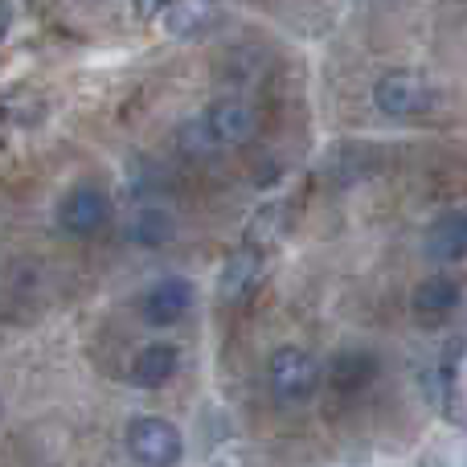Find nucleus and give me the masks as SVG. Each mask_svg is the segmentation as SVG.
Segmentation results:
<instances>
[{
    "instance_id": "nucleus-1",
    "label": "nucleus",
    "mask_w": 467,
    "mask_h": 467,
    "mask_svg": "<svg viewBox=\"0 0 467 467\" xmlns=\"http://www.w3.org/2000/svg\"><path fill=\"white\" fill-rule=\"evenodd\" d=\"M266 386L283 406H304L316 398V389L324 386V369L307 348L299 345H279L266 357Z\"/></svg>"
},
{
    "instance_id": "nucleus-2",
    "label": "nucleus",
    "mask_w": 467,
    "mask_h": 467,
    "mask_svg": "<svg viewBox=\"0 0 467 467\" xmlns=\"http://www.w3.org/2000/svg\"><path fill=\"white\" fill-rule=\"evenodd\" d=\"M123 447L140 467H181L185 463V435L161 414H136L123 431Z\"/></svg>"
},
{
    "instance_id": "nucleus-3",
    "label": "nucleus",
    "mask_w": 467,
    "mask_h": 467,
    "mask_svg": "<svg viewBox=\"0 0 467 467\" xmlns=\"http://www.w3.org/2000/svg\"><path fill=\"white\" fill-rule=\"evenodd\" d=\"M197 123H202L213 152H222V148L250 144L258 136V107L246 95H222L197 115Z\"/></svg>"
},
{
    "instance_id": "nucleus-4",
    "label": "nucleus",
    "mask_w": 467,
    "mask_h": 467,
    "mask_svg": "<svg viewBox=\"0 0 467 467\" xmlns=\"http://www.w3.org/2000/svg\"><path fill=\"white\" fill-rule=\"evenodd\" d=\"M435 103L439 90L414 70H389L373 82V107L389 119H419V115L435 111Z\"/></svg>"
},
{
    "instance_id": "nucleus-5",
    "label": "nucleus",
    "mask_w": 467,
    "mask_h": 467,
    "mask_svg": "<svg viewBox=\"0 0 467 467\" xmlns=\"http://www.w3.org/2000/svg\"><path fill=\"white\" fill-rule=\"evenodd\" d=\"M193 307H197V287L185 275L156 279L152 287L140 296V316H144V324H152V328H172V324H181Z\"/></svg>"
},
{
    "instance_id": "nucleus-6",
    "label": "nucleus",
    "mask_w": 467,
    "mask_h": 467,
    "mask_svg": "<svg viewBox=\"0 0 467 467\" xmlns=\"http://www.w3.org/2000/svg\"><path fill=\"white\" fill-rule=\"evenodd\" d=\"M111 218V197L99 185H74L70 193L57 202V226L74 238H90L99 234Z\"/></svg>"
},
{
    "instance_id": "nucleus-7",
    "label": "nucleus",
    "mask_w": 467,
    "mask_h": 467,
    "mask_svg": "<svg viewBox=\"0 0 467 467\" xmlns=\"http://www.w3.org/2000/svg\"><path fill=\"white\" fill-rule=\"evenodd\" d=\"M460 304H463V287H460L455 275H431V279H422L419 287H414V296H410L414 320L427 324V328L431 324L451 320V316L460 312Z\"/></svg>"
},
{
    "instance_id": "nucleus-8",
    "label": "nucleus",
    "mask_w": 467,
    "mask_h": 467,
    "mask_svg": "<svg viewBox=\"0 0 467 467\" xmlns=\"http://www.w3.org/2000/svg\"><path fill=\"white\" fill-rule=\"evenodd\" d=\"M258 279H263V250L238 246L226 263H222V275H218L222 304H242V299L258 287Z\"/></svg>"
},
{
    "instance_id": "nucleus-9",
    "label": "nucleus",
    "mask_w": 467,
    "mask_h": 467,
    "mask_svg": "<svg viewBox=\"0 0 467 467\" xmlns=\"http://www.w3.org/2000/svg\"><path fill=\"white\" fill-rule=\"evenodd\" d=\"M181 369V348L169 340H152L131 357V386L136 389H161L177 378Z\"/></svg>"
},
{
    "instance_id": "nucleus-10",
    "label": "nucleus",
    "mask_w": 467,
    "mask_h": 467,
    "mask_svg": "<svg viewBox=\"0 0 467 467\" xmlns=\"http://www.w3.org/2000/svg\"><path fill=\"white\" fill-rule=\"evenodd\" d=\"M422 250L435 263H460L467 254V213L463 210H443L422 234Z\"/></svg>"
},
{
    "instance_id": "nucleus-11",
    "label": "nucleus",
    "mask_w": 467,
    "mask_h": 467,
    "mask_svg": "<svg viewBox=\"0 0 467 467\" xmlns=\"http://www.w3.org/2000/svg\"><path fill=\"white\" fill-rule=\"evenodd\" d=\"M435 386H439V406L451 422H460L463 414V340H447L443 357L435 361Z\"/></svg>"
},
{
    "instance_id": "nucleus-12",
    "label": "nucleus",
    "mask_w": 467,
    "mask_h": 467,
    "mask_svg": "<svg viewBox=\"0 0 467 467\" xmlns=\"http://www.w3.org/2000/svg\"><path fill=\"white\" fill-rule=\"evenodd\" d=\"M161 16L169 37H193V33L210 29L218 21V5L213 0H169L161 8Z\"/></svg>"
},
{
    "instance_id": "nucleus-13",
    "label": "nucleus",
    "mask_w": 467,
    "mask_h": 467,
    "mask_svg": "<svg viewBox=\"0 0 467 467\" xmlns=\"http://www.w3.org/2000/svg\"><path fill=\"white\" fill-rule=\"evenodd\" d=\"M172 234H177V222H172V213L161 210V205H140L128 222V242L131 246H144V250H156V246H164V242H172Z\"/></svg>"
},
{
    "instance_id": "nucleus-14",
    "label": "nucleus",
    "mask_w": 467,
    "mask_h": 467,
    "mask_svg": "<svg viewBox=\"0 0 467 467\" xmlns=\"http://www.w3.org/2000/svg\"><path fill=\"white\" fill-rule=\"evenodd\" d=\"M373 378H378V357L365 353V348H345V353H337V361H332V386H337L340 394H357V389H365Z\"/></svg>"
},
{
    "instance_id": "nucleus-15",
    "label": "nucleus",
    "mask_w": 467,
    "mask_h": 467,
    "mask_svg": "<svg viewBox=\"0 0 467 467\" xmlns=\"http://www.w3.org/2000/svg\"><path fill=\"white\" fill-rule=\"evenodd\" d=\"M422 467H463V439L460 435H443L427 447Z\"/></svg>"
},
{
    "instance_id": "nucleus-16",
    "label": "nucleus",
    "mask_w": 467,
    "mask_h": 467,
    "mask_svg": "<svg viewBox=\"0 0 467 467\" xmlns=\"http://www.w3.org/2000/svg\"><path fill=\"white\" fill-rule=\"evenodd\" d=\"M164 5H169V0H131V8H136L140 21H152V16H161Z\"/></svg>"
},
{
    "instance_id": "nucleus-17",
    "label": "nucleus",
    "mask_w": 467,
    "mask_h": 467,
    "mask_svg": "<svg viewBox=\"0 0 467 467\" xmlns=\"http://www.w3.org/2000/svg\"><path fill=\"white\" fill-rule=\"evenodd\" d=\"M8 25H13V0H0V41H5Z\"/></svg>"
},
{
    "instance_id": "nucleus-18",
    "label": "nucleus",
    "mask_w": 467,
    "mask_h": 467,
    "mask_svg": "<svg viewBox=\"0 0 467 467\" xmlns=\"http://www.w3.org/2000/svg\"><path fill=\"white\" fill-rule=\"evenodd\" d=\"M0 419H5V398H0Z\"/></svg>"
}]
</instances>
